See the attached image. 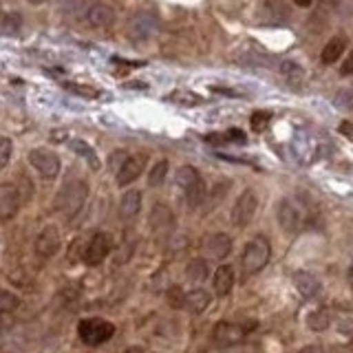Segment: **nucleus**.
<instances>
[{
	"label": "nucleus",
	"mask_w": 353,
	"mask_h": 353,
	"mask_svg": "<svg viewBox=\"0 0 353 353\" xmlns=\"http://www.w3.org/2000/svg\"><path fill=\"white\" fill-rule=\"evenodd\" d=\"M18 307H20V298L16 294H11L7 290H0V316L14 314Z\"/></svg>",
	"instance_id": "obj_26"
},
{
	"label": "nucleus",
	"mask_w": 353,
	"mask_h": 353,
	"mask_svg": "<svg viewBox=\"0 0 353 353\" xmlns=\"http://www.w3.org/2000/svg\"><path fill=\"white\" fill-rule=\"evenodd\" d=\"M294 285H296L298 294H301L303 298H314L320 292V281L312 272H296L294 274Z\"/></svg>",
	"instance_id": "obj_19"
},
{
	"label": "nucleus",
	"mask_w": 353,
	"mask_h": 353,
	"mask_svg": "<svg viewBox=\"0 0 353 353\" xmlns=\"http://www.w3.org/2000/svg\"><path fill=\"white\" fill-rule=\"evenodd\" d=\"M31 5H40V3H44V0H29Z\"/></svg>",
	"instance_id": "obj_37"
},
{
	"label": "nucleus",
	"mask_w": 353,
	"mask_h": 353,
	"mask_svg": "<svg viewBox=\"0 0 353 353\" xmlns=\"http://www.w3.org/2000/svg\"><path fill=\"white\" fill-rule=\"evenodd\" d=\"M347 49V38L345 36H336L331 38L325 47H323V53H320V60H323L325 64H334L340 60V55L345 53Z\"/></svg>",
	"instance_id": "obj_21"
},
{
	"label": "nucleus",
	"mask_w": 353,
	"mask_h": 353,
	"mask_svg": "<svg viewBox=\"0 0 353 353\" xmlns=\"http://www.w3.org/2000/svg\"><path fill=\"white\" fill-rule=\"evenodd\" d=\"M22 205V194L20 188L11 181L0 183V221H9L20 212Z\"/></svg>",
	"instance_id": "obj_13"
},
{
	"label": "nucleus",
	"mask_w": 353,
	"mask_h": 353,
	"mask_svg": "<svg viewBox=\"0 0 353 353\" xmlns=\"http://www.w3.org/2000/svg\"><path fill=\"white\" fill-rule=\"evenodd\" d=\"M124 353H143V349H141V347H130V349H126Z\"/></svg>",
	"instance_id": "obj_36"
},
{
	"label": "nucleus",
	"mask_w": 353,
	"mask_h": 353,
	"mask_svg": "<svg viewBox=\"0 0 353 353\" xmlns=\"http://www.w3.org/2000/svg\"><path fill=\"white\" fill-rule=\"evenodd\" d=\"M77 336L88 347H99L115 336V325L104 318H84L77 325Z\"/></svg>",
	"instance_id": "obj_4"
},
{
	"label": "nucleus",
	"mask_w": 353,
	"mask_h": 353,
	"mask_svg": "<svg viewBox=\"0 0 353 353\" xmlns=\"http://www.w3.org/2000/svg\"><path fill=\"white\" fill-rule=\"evenodd\" d=\"M82 20L93 29H110L115 25V11L104 3H88L82 9Z\"/></svg>",
	"instance_id": "obj_12"
},
{
	"label": "nucleus",
	"mask_w": 353,
	"mask_h": 353,
	"mask_svg": "<svg viewBox=\"0 0 353 353\" xmlns=\"http://www.w3.org/2000/svg\"><path fill=\"white\" fill-rule=\"evenodd\" d=\"M141 212V192L139 190H128L119 199V216L124 221L135 219Z\"/></svg>",
	"instance_id": "obj_18"
},
{
	"label": "nucleus",
	"mask_w": 353,
	"mask_h": 353,
	"mask_svg": "<svg viewBox=\"0 0 353 353\" xmlns=\"http://www.w3.org/2000/svg\"><path fill=\"white\" fill-rule=\"evenodd\" d=\"M11 154H14V143L9 137H0V170L7 168V163L11 161Z\"/></svg>",
	"instance_id": "obj_28"
},
{
	"label": "nucleus",
	"mask_w": 353,
	"mask_h": 353,
	"mask_svg": "<svg viewBox=\"0 0 353 353\" xmlns=\"http://www.w3.org/2000/svg\"><path fill=\"white\" fill-rule=\"evenodd\" d=\"M252 128H256V130H261L265 124H268V121H270V117L268 115H265V113H256V115H254L252 119Z\"/></svg>",
	"instance_id": "obj_31"
},
{
	"label": "nucleus",
	"mask_w": 353,
	"mask_h": 353,
	"mask_svg": "<svg viewBox=\"0 0 353 353\" xmlns=\"http://www.w3.org/2000/svg\"><path fill=\"white\" fill-rule=\"evenodd\" d=\"M203 252L208 259L212 261H221L225 259L228 254L232 252V239L223 232H216V234H210L205 241H203Z\"/></svg>",
	"instance_id": "obj_15"
},
{
	"label": "nucleus",
	"mask_w": 353,
	"mask_h": 353,
	"mask_svg": "<svg viewBox=\"0 0 353 353\" xmlns=\"http://www.w3.org/2000/svg\"><path fill=\"white\" fill-rule=\"evenodd\" d=\"M165 298H168L170 307L181 309L183 303H185V292L181 290V287H172V290H168V294H165Z\"/></svg>",
	"instance_id": "obj_29"
},
{
	"label": "nucleus",
	"mask_w": 353,
	"mask_h": 353,
	"mask_svg": "<svg viewBox=\"0 0 353 353\" xmlns=\"http://www.w3.org/2000/svg\"><path fill=\"white\" fill-rule=\"evenodd\" d=\"M208 274H210V268L205 259H192L185 268V276L190 283H203L208 279Z\"/></svg>",
	"instance_id": "obj_23"
},
{
	"label": "nucleus",
	"mask_w": 353,
	"mask_h": 353,
	"mask_svg": "<svg viewBox=\"0 0 353 353\" xmlns=\"http://www.w3.org/2000/svg\"><path fill=\"white\" fill-rule=\"evenodd\" d=\"M159 31V16L150 9H141L128 20V38L135 42H146Z\"/></svg>",
	"instance_id": "obj_5"
},
{
	"label": "nucleus",
	"mask_w": 353,
	"mask_h": 353,
	"mask_svg": "<svg viewBox=\"0 0 353 353\" xmlns=\"http://www.w3.org/2000/svg\"><path fill=\"white\" fill-rule=\"evenodd\" d=\"M270 256H272L270 241L265 236H254L245 245V250H243V254H241L243 276H254V274H259L261 270H265V265L270 263Z\"/></svg>",
	"instance_id": "obj_3"
},
{
	"label": "nucleus",
	"mask_w": 353,
	"mask_h": 353,
	"mask_svg": "<svg viewBox=\"0 0 353 353\" xmlns=\"http://www.w3.org/2000/svg\"><path fill=\"white\" fill-rule=\"evenodd\" d=\"M307 325H309V329H314V331H325L331 325V314L327 312V309H316V312L309 314Z\"/></svg>",
	"instance_id": "obj_24"
},
{
	"label": "nucleus",
	"mask_w": 353,
	"mask_h": 353,
	"mask_svg": "<svg viewBox=\"0 0 353 353\" xmlns=\"http://www.w3.org/2000/svg\"><path fill=\"white\" fill-rule=\"evenodd\" d=\"M340 73L342 75H353V49H351V53L345 58V62L340 64Z\"/></svg>",
	"instance_id": "obj_30"
},
{
	"label": "nucleus",
	"mask_w": 353,
	"mask_h": 353,
	"mask_svg": "<svg viewBox=\"0 0 353 353\" xmlns=\"http://www.w3.org/2000/svg\"><path fill=\"white\" fill-rule=\"evenodd\" d=\"M69 146H71V150L77 154V157L84 159V161L88 163V168H93V170H99V168H102V161H99L95 148H93L88 141H84V139H71V141H69Z\"/></svg>",
	"instance_id": "obj_20"
},
{
	"label": "nucleus",
	"mask_w": 353,
	"mask_h": 353,
	"mask_svg": "<svg viewBox=\"0 0 353 353\" xmlns=\"http://www.w3.org/2000/svg\"><path fill=\"white\" fill-rule=\"evenodd\" d=\"M259 210V196L254 190H243L239 194V199L234 201V208H232V223H234L236 228H245L250 225V221L254 219V214H256Z\"/></svg>",
	"instance_id": "obj_9"
},
{
	"label": "nucleus",
	"mask_w": 353,
	"mask_h": 353,
	"mask_svg": "<svg viewBox=\"0 0 353 353\" xmlns=\"http://www.w3.org/2000/svg\"><path fill=\"white\" fill-rule=\"evenodd\" d=\"M150 228L157 232V234H168V232L174 228V216L165 203H154L152 212H150Z\"/></svg>",
	"instance_id": "obj_16"
},
{
	"label": "nucleus",
	"mask_w": 353,
	"mask_h": 353,
	"mask_svg": "<svg viewBox=\"0 0 353 353\" xmlns=\"http://www.w3.org/2000/svg\"><path fill=\"white\" fill-rule=\"evenodd\" d=\"M168 161L165 159H159L157 163L152 165L150 168V172H148V185L150 188H157V185H161L163 183V179H165V174H168Z\"/></svg>",
	"instance_id": "obj_25"
},
{
	"label": "nucleus",
	"mask_w": 353,
	"mask_h": 353,
	"mask_svg": "<svg viewBox=\"0 0 353 353\" xmlns=\"http://www.w3.org/2000/svg\"><path fill=\"white\" fill-rule=\"evenodd\" d=\"M254 325H243V323H228V320H221L212 329V340L216 347H234L239 342L248 338Z\"/></svg>",
	"instance_id": "obj_7"
},
{
	"label": "nucleus",
	"mask_w": 353,
	"mask_h": 353,
	"mask_svg": "<svg viewBox=\"0 0 353 353\" xmlns=\"http://www.w3.org/2000/svg\"><path fill=\"white\" fill-rule=\"evenodd\" d=\"M292 3H294V5H298V7H309V5L314 3V0H292Z\"/></svg>",
	"instance_id": "obj_34"
},
{
	"label": "nucleus",
	"mask_w": 353,
	"mask_h": 353,
	"mask_svg": "<svg viewBox=\"0 0 353 353\" xmlns=\"http://www.w3.org/2000/svg\"><path fill=\"white\" fill-rule=\"evenodd\" d=\"M9 329V323H7V318L0 316V334H5V331Z\"/></svg>",
	"instance_id": "obj_33"
},
{
	"label": "nucleus",
	"mask_w": 353,
	"mask_h": 353,
	"mask_svg": "<svg viewBox=\"0 0 353 353\" xmlns=\"http://www.w3.org/2000/svg\"><path fill=\"white\" fill-rule=\"evenodd\" d=\"M232 287H234V270L230 268V265H221L216 268L214 276H212V292L216 298H223L232 292Z\"/></svg>",
	"instance_id": "obj_17"
},
{
	"label": "nucleus",
	"mask_w": 353,
	"mask_h": 353,
	"mask_svg": "<svg viewBox=\"0 0 353 353\" xmlns=\"http://www.w3.org/2000/svg\"><path fill=\"white\" fill-rule=\"evenodd\" d=\"M351 353H353V340H351Z\"/></svg>",
	"instance_id": "obj_38"
},
{
	"label": "nucleus",
	"mask_w": 353,
	"mask_h": 353,
	"mask_svg": "<svg viewBox=\"0 0 353 353\" xmlns=\"http://www.w3.org/2000/svg\"><path fill=\"white\" fill-rule=\"evenodd\" d=\"M27 159L31 163V168L36 170L42 176V179H47V181L55 179V176H58L60 170H62L60 157L53 150H49V148H33L29 152Z\"/></svg>",
	"instance_id": "obj_6"
},
{
	"label": "nucleus",
	"mask_w": 353,
	"mask_h": 353,
	"mask_svg": "<svg viewBox=\"0 0 353 353\" xmlns=\"http://www.w3.org/2000/svg\"><path fill=\"white\" fill-rule=\"evenodd\" d=\"M279 223L285 232H301L305 228V210L301 203L292 201V199H283L279 205Z\"/></svg>",
	"instance_id": "obj_11"
},
{
	"label": "nucleus",
	"mask_w": 353,
	"mask_h": 353,
	"mask_svg": "<svg viewBox=\"0 0 353 353\" xmlns=\"http://www.w3.org/2000/svg\"><path fill=\"white\" fill-rule=\"evenodd\" d=\"M110 250H113V239H110V234H106V232H95L91 241L86 243L82 259L88 268H97V265H102L106 261Z\"/></svg>",
	"instance_id": "obj_8"
},
{
	"label": "nucleus",
	"mask_w": 353,
	"mask_h": 353,
	"mask_svg": "<svg viewBox=\"0 0 353 353\" xmlns=\"http://www.w3.org/2000/svg\"><path fill=\"white\" fill-rule=\"evenodd\" d=\"M298 353H329L325 347H320V345H309V347H305V349H301Z\"/></svg>",
	"instance_id": "obj_32"
},
{
	"label": "nucleus",
	"mask_w": 353,
	"mask_h": 353,
	"mask_svg": "<svg viewBox=\"0 0 353 353\" xmlns=\"http://www.w3.org/2000/svg\"><path fill=\"white\" fill-rule=\"evenodd\" d=\"M208 141H212V143H245L248 137H245V132L236 128V130L221 132V135H216V137H208Z\"/></svg>",
	"instance_id": "obj_27"
},
{
	"label": "nucleus",
	"mask_w": 353,
	"mask_h": 353,
	"mask_svg": "<svg viewBox=\"0 0 353 353\" xmlns=\"http://www.w3.org/2000/svg\"><path fill=\"white\" fill-rule=\"evenodd\" d=\"M349 285H351V290H353V261L349 265Z\"/></svg>",
	"instance_id": "obj_35"
},
{
	"label": "nucleus",
	"mask_w": 353,
	"mask_h": 353,
	"mask_svg": "<svg viewBox=\"0 0 353 353\" xmlns=\"http://www.w3.org/2000/svg\"><path fill=\"white\" fill-rule=\"evenodd\" d=\"M60 248H62V236H60V230L55 225L42 228L36 241H33V252H36L42 261L53 259L55 254L60 252Z\"/></svg>",
	"instance_id": "obj_10"
},
{
	"label": "nucleus",
	"mask_w": 353,
	"mask_h": 353,
	"mask_svg": "<svg viewBox=\"0 0 353 353\" xmlns=\"http://www.w3.org/2000/svg\"><path fill=\"white\" fill-rule=\"evenodd\" d=\"M141 170H143V159L128 154V157H126L124 161H121L119 168L115 170L117 185H119V188H126V185H130L132 181H137L139 176H141Z\"/></svg>",
	"instance_id": "obj_14"
},
{
	"label": "nucleus",
	"mask_w": 353,
	"mask_h": 353,
	"mask_svg": "<svg viewBox=\"0 0 353 353\" xmlns=\"http://www.w3.org/2000/svg\"><path fill=\"white\" fill-rule=\"evenodd\" d=\"M86 199H88V183L80 179V176H73V179H66L62 183L58 194H55L53 205L66 219H73L84 208Z\"/></svg>",
	"instance_id": "obj_1"
},
{
	"label": "nucleus",
	"mask_w": 353,
	"mask_h": 353,
	"mask_svg": "<svg viewBox=\"0 0 353 353\" xmlns=\"http://www.w3.org/2000/svg\"><path fill=\"white\" fill-rule=\"evenodd\" d=\"M176 185L181 188L183 199L190 210H196L205 201V194H208V188L201 172H199L194 165H181L176 170Z\"/></svg>",
	"instance_id": "obj_2"
},
{
	"label": "nucleus",
	"mask_w": 353,
	"mask_h": 353,
	"mask_svg": "<svg viewBox=\"0 0 353 353\" xmlns=\"http://www.w3.org/2000/svg\"><path fill=\"white\" fill-rule=\"evenodd\" d=\"M208 305H210V294L205 290H201V287L185 294L183 309H188L190 314H201V312H205Z\"/></svg>",
	"instance_id": "obj_22"
}]
</instances>
